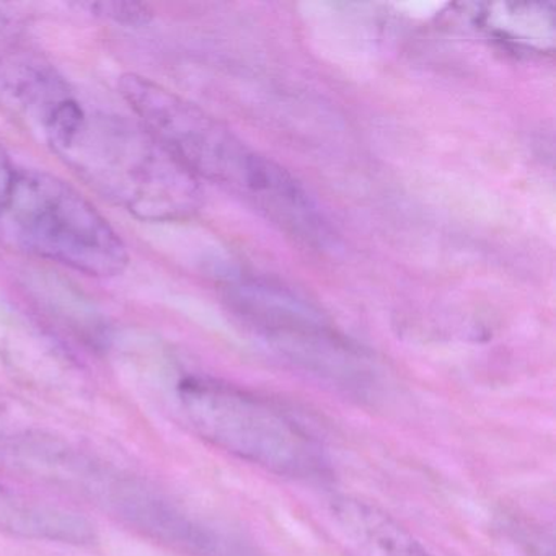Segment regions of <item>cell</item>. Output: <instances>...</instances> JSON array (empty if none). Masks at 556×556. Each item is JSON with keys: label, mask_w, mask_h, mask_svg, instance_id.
<instances>
[{"label": "cell", "mask_w": 556, "mask_h": 556, "mask_svg": "<svg viewBox=\"0 0 556 556\" xmlns=\"http://www.w3.org/2000/svg\"><path fill=\"white\" fill-rule=\"evenodd\" d=\"M119 89L138 122L198 180L227 188L278 227L304 210L307 191L288 170L193 103L135 74L123 77Z\"/></svg>", "instance_id": "cell-1"}, {"label": "cell", "mask_w": 556, "mask_h": 556, "mask_svg": "<svg viewBox=\"0 0 556 556\" xmlns=\"http://www.w3.org/2000/svg\"><path fill=\"white\" fill-rule=\"evenodd\" d=\"M50 148L93 191L139 219L170 223L200 207V180L138 119L84 110Z\"/></svg>", "instance_id": "cell-2"}, {"label": "cell", "mask_w": 556, "mask_h": 556, "mask_svg": "<svg viewBox=\"0 0 556 556\" xmlns=\"http://www.w3.org/2000/svg\"><path fill=\"white\" fill-rule=\"evenodd\" d=\"M177 396L185 421L214 447L278 477L311 480L327 473L317 435L273 400L204 376L185 377Z\"/></svg>", "instance_id": "cell-3"}, {"label": "cell", "mask_w": 556, "mask_h": 556, "mask_svg": "<svg viewBox=\"0 0 556 556\" xmlns=\"http://www.w3.org/2000/svg\"><path fill=\"white\" fill-rule=\"evenodd\" d=\"M5 232L31 255L97 278L128 266L125 242L76 188L40 170H17L0 214Z\"/></svg>", "instance_id": "cell-4"}, {"label": "cell", "mask_w": 556, "mask_h": 556, "mask_svg": "<svg viewBox=\"0 0 556 556\" xmlns=\"http://www.w3.org/2000/svg\"><path fill=\"white\" fill-rule=\"evenodd\" d=\"M229 301L253 334L295 366L344 389L361 390L369 382L361 351L288 289L239 281L230 286Z\"/></svg>", "instance_id": "cell-5"}, {"label": "cell", "mask_w": 556, "mask_h": 556, "mask_svg": "<svg viewBox=\"0 0 556 556\" xmlns=\"http://www.w3.org/2000/svg\"><path fill=\"white\" fill-rule=\"evenodd\" d=\"M41 475L74 488L132 529L190 553L214 552L217 542L144 481L99 464L73 448L53 444L40 465Z\"/></svg>", "instance_id": "cell-6"}, {"label": "cell", "mask_w": 556, "mask_h": 556, "mask_svg": "<svg viewBox=\"0 0 556 556\" xmlns=\"http://www.w3.org/2000/svg\"><path fill=\"white\" fill-rule=\"evenodd\" d=\"M77 103L56 67L0 14V109L47 141Z\"/></svg>", "instance_id": "cell-7"}, {"label": "cell", "mask_w": 556, "mask_h": 556, "mask_svg": "<svg viewBox=\"0 0 556 556\" xmlns=\"http://www.w3.org/2000/svg\"><path fill=\"white\" fill-rule=\"evenodd\" d=\"M327 516L337 539L354 556H435L376 504L338 496L328 503Z\"/></svg>", "instance_id": "cell-8"}, {"label": "cell", "mask_w": 556, "mask_h": 556, "mask_svg": "<svg viewBox=\"0 0 556 556\" xmlns=\"http://www.w3.org/2000/svg\"><path fill=\"white\" fill-rule=\"evenodd\" d=\"M475 22L491 37L530 51L552 50L555 38V15L548 4L480 5Z\"/></svg>", "instance_id": "cell-9"}, {"label": "cell", "mask_w": 556, "mask_h": 556, "mask_svg": "<svg viewBox=\"0 0 556 556\" xmlns=\"http://www.w3.org/2000/svg\"><path fill=\"white\" fill-rule=\"evenodd\" d=\"M84 8L89 9L99 17L110 18L116 24H148L152 17V11L148 5L132 4V2H96V4H86Z\"/></svg>", "instance_id": "cell-10"}, {"label": "cell", "mask_w": 556, "mask_h": 556, "mask_svg": "<svg viewBox=\"0 0 556 556\" xmlns=\"http://www.w3.org/2000/svg\"><path fill=\"white\" fill-rule=\"evenodd\" d=\"M15 174H17V170H15L14 165H12L8 152L0 148V214L4 211L9 197H11Z\"/></svg>", "instance_id": "cell-11"}]
</instances>
